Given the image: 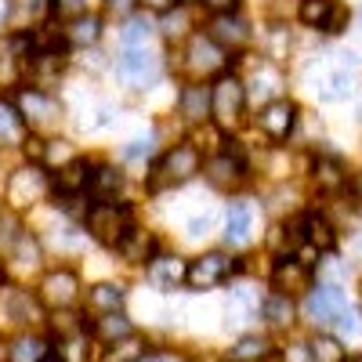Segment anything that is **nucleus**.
<instances>
[{
    "label": "nucleus",
    "mask_w": 362,
    "mask_h": 362,
    "mask_svg": "<svg viewBox=\"0 0 362 362\" xmlns=\"http://www.w3.org/2000/svg\"><path fill=\"white\" fill-rule=\"evenodd\" d=\"M261 293L250 286V283H239V286H232V293H228V322L232 326H247V322H254L257 315H261Z\"/></svg>",
    "instance_id": "dca6fc26"
},
{
    "label": "nucleus",
    "mask_w": 362,
    "mask_h": 362,
    "mask_svg": "<svg viewBox=\"0 0 362 362\" xmlns=\"http://www.w3.org/2000/svg\"><path fill=\"white\" fill-rule=\"evenodd\" d=\"M8 261H15L18 268H37L40 264V243L29 232H22L11 243V250H8Z\"/></svg>",
    "instance_id": "7c9ffc66"
},
{
    "label": "nucleus",
    "mask_w": 362,
    "mask_h": 362,
    "mask_svg": "<svg viewBox=\"0 0 362 362\" xmlns=\"http://www.w3.org/2000/svg\"><path fill=\"white\" fill-rule=\"evenodd\" d=\"M73 160H76V156H73L69 141H47V145H44V163H47V167L58 163V170H62V167H69Z\"/></svg>",
    "instance_id": "4c0bfd02"
},
{
    "label": "nucleus",
    "mask_w": 362,
    "mask_h": 362,
    "mask_svg": "<svg viewBox=\"0 0 362 362\" xmlns=\"http://www.w3.org/2000/svg\"><path fill=\"white\" fill-rule=\"evenodd\" d=\"M312 358H315V362H344V348H341L337 337L319 334V337L312 341Z\"/></svg>",
    "instance_id": "c9c22d12"
},
{
    "label": "nucleus",
    "mask_w": 362,
    "mask_h": 362,
    "mask_svg": "<svg viewBox=\"0 0 362 362\" xmlns=\"http://www.w3.org/2000/svg\"><path fill=\"white\" fill-rule=\"evenodd\" d=\"M210 95H214L210 119H214V127L225 134L239 124V116H243V109H247V87H243L239 76L225 73V76H218L214 83H210Z\"/></svg>",
    "instance_id": "f03ea898"
},
{
    "label": "nucleus",
    "mask_w": 362,
    "mask_h": 362,
    "mask_svg": "<svg viewBox=\"0 0 362 362\" xmlns=\"http://www.w3.org/2000/svg\"><path fill=\"white\" fill-rule=\"evenodd\" d=\"M334 326H337V341H358V334H362V322H358V315L351 308L341 312Z\"/></svg>",
    "instance_id": "ea45409f"
},
{
    "label": "nucleus",
    "mask_w": 362,
    "mask_h": 362,
    "mask_svg": "<svg viewBox=\"0 0 362 362\" xmlns=\"http://www.w3.org/2000/svg\"><path fill=\"white\" fill-rule=\"evenodd\" d=\"M116 250L124 254L131 264H145V261H153V257H156V239H153V232L131 228V232L124 235V243H119Z\"/></svg>",
    "instance_id": "b1692460"
},
{
    "label": "nucleus",
    "mask_w": 362,
    "mask_h": 362,
    "mask_svg": "<svg viewBox=\"0 0 362 362\" xmlns=\"http://www.w3.org/2000/svg\"><path fill=\"white\" fill-rule=\"evenodd\" d=\"M119 37H124V51H127V47H145L148 37H153V22H148L145 15H131Z\"/></svg>",
    "instance_id": "72a5a7b5"
},
{
    "label": "nucleus",
    "mask_w": 362,
    "mask_h": 362,
    "mask_svg": "<svg viewBox=\"0 0 362 362\" xmlns=\"http://www.w3.org/2000/svg\"><path fill=\"white\" fill-rule=\"evenodd\" d=\"M47 355H51V348L40 334H18L11 341V351H8L11 362H44Z\"/></svg>",
    "instance_id": "bb28decb"
},
{
    "label": "nucleus",
    "mask_w": 362,
    "mask_h": 362,
    "mask_svg": "<svg viewBox=\"0 0 362 362\" xmlns=\"http://www.w3.org/2000/svg\"><path fill=\"white\" fill-rule=\"evenodd\" d=\"M305 312L315 326H329V322H337L341 312H348V297L337 283H319L305 297Z\"/></svg>",
    "instance_id": "6e6552de"
},
{
    "label": "nucleus",
    "mask_w": 362,
    "mask_h": 362,
    "mask_svg": "<svg viewBox=\"0 0 362 362\" xmlns=\"http://www.w3.org/2000/svg\"><path fill=\"white\" fill-rule=\"evenodd\" d=\"M203 8H210L214 15H235V4L239 0H199Z\"/></svg>",
    "instance_id": "c03bdc74"
},
{
    "label": "nucleus",
    "mask_w": 362,
    "mask_h": 362,
    "mask_svg": "<svg viewBox=\"0 0 362 362\" xmlns=\"http://www.w3.org/2000/svg\"><path fill=\"white\" fill-rule=\"evenodd\" d=\"M124 297L127 290L124 286H116V283H95L87 290V308H95L98 315H112L124 308Z\"/></svg>",
    "instance_id": "4be33fe9"
},
{
    "label": "nucleus",
    "mask_w": 362,
    "mask_h": 362,
    "mask_svg": "<svg viewBox=\"0 0 362 362\" xmlns=\"http://www.w3.org/2000/svg\"><path fill=\"white\" fill-rule=\"evenodd\" d=\"M131 210L124 203H95L87 210V232L105 247H119L124 235L131 232Z\"/></svg>",
    "instance_id": "20e7f679"
},
{
    "label": "nucleus",
    "mask_w": 362,
    "mask_h": 362,
    "mask_svg": "<svg viewBox=\"0 0 362 362\" xmlns=\"http://www.w3.org/2000/svg\"><path fill=\"white\" fill-rule=\"evenodd\" d=\"M254 232V206L250 199H232L228 203V218H225V239L232 247H243Z\"/></svg>",
    "instance_id": "6ab92c4d"
},
{
    "label": "nucleus",
    "mask_w": 362,
    "mask_h": 362,
    "mask_svg": "<svg viewBox=\"0 0 362 362\" xmlns=\"http://www.w3.org/2000/svg\"><path fill=\"white\" fill-rule=\"evenodd\" d=\"M109 8H112V11H116V8H119V11H127V0H109Z\"/></svg>",
    "instance_id": "5fc2aeb1"
},
{
    "label": "nucleus",
    "mask_w": 362,
    "mask_h": 362,
    "mask_svg": "<svg viewBox=\"0 0 362 362\" xmlns=\"http://www.w3.org/2000/svg\"><path fill=\"white\" fill-rule=\"evenodd\" d=\"M145 276H148V283L160 286V290H174V286H181L189 279V264L181 257H174V254H156L153 261H148Z\"/></svg>",
    "instance_id": "2eb2a0df"
},
{
    "label": "nucleus",
    "mask_w": 362,
    "mask_h": 362,
    "mask_svg": "<svg viewBox=\"0 0 362 362\" xmlns=\"http://www.w3.org/2000/svg\"><path fill=\"white\" fill-rule=\"evenodd\" d=\"M225 66H228V58H225V47L221 44H214L210 37H203V33H196L192 40H189V47H185V69L192 73V76H225Z\"/></svg>",
    "instance_id": "1a4fd4ad"
},
{
    "label": "nucleus",
    "mask_w": 362,
    "mask_h": 362,
    "mask_svg": "<svg viewBox=\"0 0 362 362\" xmlns=\"http://www.w3.org/2000/svg\"><path fill=\"white\" fill-rule=\"evenodd\" d=\"M203 167V156L192 141H181L174 148H167L163 160L153 167V181H148V189H160V185H181V181H192Z\"/></svg>",
    "instance_id": "f257e3e1"
},
{
    "label": "nucleus",
    "mask_w": 362,
    "mask_h": 362,
    "mask_svg": "<svg viewBox=\"0 0 362 362\" xmlns=\"http://www.w3.org/2000/svg\"><path fill=\"white\" fill-rule=\"evenodd\" d=\"M8 15H11V0H0V22H8Z\"/></svg>",
    "instance_id": "603ef678"
},
{
    "label": "nucleus",
    "mask_w": 362,
    "mask_h": 362,
    "mask_svg": "<svg viewBox=\"0 0 362 362\" xmlns=\"http://www.w3.org/2000/svg\"><path fill=\"white\" fill-rule=\"evenodd\" d=\"M141 362H185V358L174 355V351H153V355H145Z\"/></svg>",
    "instance_id": "09e8293b"
},
{
    "label": "nucleus",
    "mask_w": 362,
    "mask_h": 362,
    "mask_svg": "<svg viewBox=\"0 0 362 362\" xmlns=\"http://www.w3.org/2000/svg\"><path fill=\"white\" fill-rule=\"evenodd\" d=\"M206 37L214 40V44H221L225 51L228 47H243L250 40V25L239 18V15H214V18H210V25H206Z\"/></svg>",
    "instance_id": "f3484780"
},
{
    "label": "nucleus",
    "mask_w": 362,
    "mask_h": 362,
    "mask_svg": "<svg viewBox=\"0 0 362 362\" xmlns=\"http://www.w3.org/2000/svg\"><path fill=\"white\" fill-rule=\"evenodd\" d=\"M261 315H264V322H268L272 329H286V326H293V297L272 290V293L264 297V305H261Z\"/></svg>",
    "instance_id": "a878e982"
},
{
    "label": "nucleus",
    "mask_w": 362,
    "mask_h": 362,
    "mask_svg": "<svg viewBox=\"0 0 362 362\" xmlns=\"http://www.w3.org/2000/svg\"><path fill=\"white\" fill-rule=\"evenodd\" d=\"M344 22H348V15H344L341 8H334V15H329V22H326L322 29H326V33H341V29H344Z\"/></svg>",
    "instance_id": "49530a36"
},
{
    "label": "nucleus",
    "mask_w": 362,
    "mask_h": 362,
    "mask_svg": "<svg viewBox=\"0 0 362 362\" xmlns=\"http://www.w3.org/2000/svg\"><path fill=\"white\" fill-rule=\"evenodd\" d=\"M47 192H51V177L44 174V167L40 163H25V167H18L8 177L4 199H8V210H25V206L40 203Z\"/></svg>",
    "instance_id": "39448f33"
},
{
    "label": "nucleus",
    "mask_w": 362,
    "mask_h": 362,
    "mask_svg": "<svg viewBox=\"0 0 362 362\" xmlns=\"http://www.w3.org/2000/svg\"><path fill=\"white\" fill-rule=\"evenodd\" d=\"M29 141V124L22 119L18 105L0 98V148H18Z\"/></svg>",
    "instance_id": "a211bd4d"
},
{
    "label": "nucleus",
    "mask_w": 362,
    "mask_h": 362,
    "mask_svg": "<svg viewBox=\"0 0 362 362\" xmlns=\"http://www.w3.org/2000/svg\"><path fill=\"white\" fill-rule=\"evenodd\" d=\"M355 196H358V199H362V174H358V177H355Z\"/></svg>",
    "instance_id": "6e6d98bb"
},
{
    "label": "nucleus",
    "mask_w": 362,
    "mask_h": 362,
    "mask_svg": "<svg viewBox=\"0 0 362 362\" xmlns=\"http://www.w3.org/2000/svg\"><path fill=\"white\" fill-rule=\"evenodd\" d=\"M22 76V58L18 54H4V62H0V83H15Z\"/></svg>",
    "instance_id": "79ce46f5"
},
{
    "label": "nucleus",
    "mask_w": 362,
    "mask_h": 362,
    "mask_svg": "<svg viewBox=\"0 0 362 362\" xmlns=\"http://www.w3.org/2000/svg\"><path fill=\"white\" fill-rule=\"evenodd\" d=\"M116 76L131 90H145V87H153L160 80V58L148 47H127L116 58Z\"/></svg>",
    "instance_id": "423d86ee"
},
{
    "label": "nucleus",
    "mask_w": 362,
    "mask_h": 362,
    "mask_svg": "<svg viewBox=\"0 0 362 362\" xmlns=\"http://www.w3.org/2000/svg\"><path fill=\"white\" fill-rule=\"evenodd\" d=\"M348 362H362V355H351V358H348Z\"/></svg>",
    "instance_id": "13d9d810"
},
{
    "label": "nucleus",
    "mask_w": 362,
    "mask_h": 362,
    "mask_svg": "<svg viewBox=\"0 0 362 362\" xmlns=\"http://www.w3.org/2000/svg\"><path fill=\"white\" fill-rule=\"evenodd\" d=\"M148 11H170V0H141Z\"/></svg>",
    "instance_id": "8fccbe9b"
},
{
    "label": "nucleus",
    "mask_w": 362,
    "mask_h": 362,
    "mask_svg": "<svg viewBox=\"0 0 362 362\" xmlns=\"http://www.w3.org/2000/svg\"><path fill=\"white\" fill-rule=\"evenodd\" d=\"M334 225H329L322 214H308L305 218V243L315 250H334Z\"/></svg>",
    "instance_id": "c756f323"
},
{
    "label": "nucleus",
    "mask_w": 362,
    "mask_h": 362,
    "mask_svg": "<svg viewBox=\"0 0 362 362\" xmlns=\"http://www.w3.org/2000/svg\"><path fill=\"white\" fill-rule=\"evenodd\" d=\"M232 272H239V264H232V257L228 254H221V250H210V254H199L196 261H189V286L192 290H214V286H221Z\"/></svg>",
    "instance_id": "0eeeda50"
},
{
    "label": "nucleus",
    "mask_w": 362,
    "mask_h": 362,
    "mask_svg": "<svg viewBox=\"0 0 362 362\" xmlns=\"http://www.w3.org/2000/svg\"><path fill=\"white\" fill-rule=\"evenodd\" d=\"M272 290L276 293H308L312 290V268L297 257H279L276 268H272Z\"/></svg>",
    "instance_id": "9b49d317"
},
{
    "label": "nucleus",
    "mask_w": 362,
    "mask_h": 362,
    "mask_svg": "<svg viewBox=\"0 0 362 362\" xmlns=\"http://www.w3.org/2000/svg\"><path fill=\"white\" fill-rule=\"evenodd\" d=\"M76 297H80V276H76L73 268H54V272H47V276H44L40 300H44L47 308L66 312Z\"/></svg>",
    "instance_id": "9d476101"
},
{
    "label": "nucleus",
    "mask_w": 362,
    "mask_h": 362,
    "mask_svg": "<svg viewBox=\"0 0 362 362\" xmlns=\"http://www.w3.org/2000/svg\"><path fill=\"white\" fill-rule=\"evenodd\" d=\"M90 334H95L98 341H105V344H119V341L134 337V326L124 312H112V315H98L95 326H90Z\"/></svg>",
    "instance_id": "5701e85b"
},
{
    "label": "nucleus",
    "mask_w": 362,
    "mask_h": 362,
    "mask_svg": "<svg viewBox=\"0 0 362 362\" xmlns=\"http://www.w3.org/2000/svg\"><path fill=\"white\" fill-rule=\"evenodd\" d=\"M33 308H37V300L29 297V293H22V290L11 293V319L22 322V319H29V312H33Z\"/></svg>",
    "instance_id": "a19ab883"
},
{
    "label": "nucleus",
    "mask_w": 362,
    "mask_h": 362,
    "mask_svg": "<svg viewBox=\"0 0 362 362\" xmlns=\"http://www.w3.org/2000/svg\"><path fill=\"white\" fill-rule=\"evenodd\" d=\"M355 62H358V58H355L351 51H337V54H334V66L322 62L319 73L308 69V83H312V90H315L319 98H326V102L348 98V95H351V69H355Z\"/></svg>",
    "instance_id": "7ed1b4c3"
},
{
    "label": "nucleus",
    "mask_w": 362,
    "mask_h": 362,
    "mask_svg": "<svg viewBox=\"0 0 362 362\" xmlns=\"http://www.w3.org/2000/svg\"><path fill=\"white\" fill-rule=\"evenodd\" d=\"M90 181H95V167H90L87 160H73L69 167L58 170L54 189L62 192V196H80L83 189H90Z\"/></svg>",
    "instance_id": "412c9836"
},
{
    "label": "nucleus",
    "mask_w": 362,
    "mask_h": 362,
    "mask_svg": "<svg viewBox=\"0 0 362 362\" xmlns=\"http://www.w3.org/2000/svg\"><path fill=\"white\" fill-rule=\"evenodd\" d=\"M189 228H192V235H199V232H206V228H210V218L203 214V218H196V221H192Z\"/></svg>",
    "instance_id": "3c124183"
},
{
    "label": "nucleus",
    "mask_w": 362,
    "mask_h": 362,
    "mask_svg": "<svg viewBox=\"0 0 362 362\" xmlns=\"http://www.w3.org/2000/svg\"><path fill=\"white\" fill-rule=\"evenodd\" d=\"M119 192H124V174L116 167H98L95 170V181H90V196L98 203H112Z\"/></svg>",
    "instance_id": "cd10ccee"
},
{
    "label": "nucleus",
    "mask_w": 362,
    "mask_h": 362,
    "mask_svg": "<svg viewBox=\"0 0 362 362\" xmlns=\"http://www.w3.org/2000/svg\"><path fill=\"white\" fill-rule=\"evenodd\" d=\"M177 109L189 124H206L210 109H214V95H210V87H203V83H189L177 98Z\"/></svg>",
    "instance_id": "aec40b11"
},
{
    "label": "nucleus",
    "mask_w": 362,
    "mask_h": 362,
    "mask_svg": "<svg viewBox=\"0 0 362 362\" xmlns=\"http://www.w3.org/2000/svg\"><path fill=\"white\" fill-rule=\"evenodd\" d=\"M98 37H102V18H98V15H87V11H83L80 18H73L69 29H66V40L76 44V47L98 44Z\"/></svg>",
    "instance_id": "c85d7f7f"
},
{
    "label": "nucleus",
    "mask_w": 362,
    "mask_h": 362,
    "mask_svg": "<svg viewBox=\"0 0 362 362\" xmlns=\"http://www.w3.org/2000/svg\"><path fill=\"white\" fill-rule=\"evenodd\" d=\"M15 105L22 112V119L29 127H40V124H51L54 112H58V102L47 95L44 87H22L15 95Z\"/></svg>",
    "instance_id": "f8f14e48"
},
{
    "label": "nucleus",
    "mask_w": 362,
    "mask_h": 362,
    "mask_svg": "<svg viewBox=\"0 0 362 362\" xmlns=\"http://www.w3.org/2000/svg\"><path fill=\"white\" fill-rule=\"evenodd\" d=\"M174 4H177V8H192V4H196V0H174Z\"/></svg>",
    "instance_id": "4d7b16f0"
},
{
    "label": "nucleus",
    "mask_w": 362,
    "mask_h": 362,
    "mask_svg": "<svg viewBox=\"0 0 362 362\" xmlns=\"http://www.w3.org/2000/svg\"><path fill=\"white\" fill-rule=\"evenodd\" d=\"M264 358H272V341L261 334H243L228 351V362H264Z\"/></svg>",
    "instance_id": "393cba45"
},
{
    "label": "nucleus",
    "mask_w": 362,
    "mask_h": 362,
    "mask_svg": "<svg viewBox=\"0 0 362 362\" xmlns=\"http://www.w3.org/2000/svg\"><path fill=\"white\" fill-rule=\"evenodd\" d=\"M25 69L37 76V83H47V80H54L58 73L66 69V62H62V54H33Z\"/></svg>",
    "instance_id": "473e14b6"
},
{
    "label": "nucleus",
    "mask_w": 362,
    "mask_h": 362,
    "mask_svg": "<svg viewBox=\"0 0 362 362\" xmlns=\"http://www.w3.org/2000/svg\"><path fill=\"white\" fill-rule=\"evenodd\" d=\"M286 358H293V362H308V358H312V344H293V351L286 348Z\"/></svg>",
    "instance_id": "de8ad7c7"
},
{
    "label": "nucleus",
    "mask_w": 362,
    "mask_h": 362,
    "mask_svg": "<svg viewBox=\"0 0 362 362\" xmlns=\"http://www.w3.org/2000/svg\"><path fill=\"white\" fill-rule=\"evenodd\" d=\"M235 141H228V148H221V153L206 163V177H210V185H218V189H235L239 181H243L247 167H243V156L232 148Z\"/></svg>",
    "instance_id": "4468645a"
},
{
    "label": "nucleus",
    "mask_w": 362,
    "mask_h": 362,
    "mask_svg": "<svg viewBox=\"0 0 362 362\" xmlns=\"http://www.w3.org/2000/svg\"><path fill=\"white\" fill-rule=\"evenodd\" d=\"M148 351L138 337H127V341H119V344H109L105 351V362H141Z\"/></svg>",
    "instance_id": "f704fd0d"
},
{
    "label": "nucleus",
    "mask_w": 362,
    "mask_h": 362,
    "mask_svg": "<svg viewBox=\"0 0 362 362\" xmlns=\"http://www.w3.org/2000/svg\"><path fill=\"white\" fill-rule=\"evenodd\" d=\"M163 33L170 40L189 37V8H177V11H163Z\"/></svg>",
    "instance_id": "e433bc0d"
},
{
    "label": "nucleus",
    "mask_w": 362,
    "mask_h": 362,
    "mask_svg": "<svg viewBox=\"0 0 362 362\" xmlns=\"http://www.w3.org/2000/svg\"><path fill=\"white\" fill-rule=\"evenodd\" d=\"M153 141H156V134H145V138H134L127 148H124V156L127 160H141V156H148L153 153Z\"/></svg>",
    "instance_id": "37998d69"
},
{
    "label": "nucleus",
    "mask_w": 362,
    "mask_h": 362,
    "mask_svg": "<svg viewBox=\"0 0 362 362\" xmlns=\"http://www.w3.org/2000/svg\"><path fill=\"white\" fill-rule=\"evenodd\" d=\"M334 8H337V0H300V22L305 25H326L329 22V15H334Z\"/></svg>",
    "instance_id": "2f4dec72"
},
{
    "label": "nucleus",
    "mask_w": 362,
    "mask_h": 362,
    "mask_svg": "<svg viewBox=\"0 0 362 362\" xmlns=\"http://www.w3.org/2000/svg\"><path fill=\"white\" fill-rule=\"evenodd\" d=\"M315 181H319V185L322 189H337L341 185V163L337 160H319V167H315Z\"/></svg>",
    "instance_id": "58836bf2"
},
{
    "label": "nucleus",
    "mask_w": 362,
    "mask_h": 362,
    "mask_svg": "<svg viewBox=\"0 0 362 362\" xmlns=\"http://www.w3.org/2000/svg\"><path fill=\"white\" fill-rule=\"evenodd\" d=\"M54 11H58V15L80 18V15H83V0H54Z\"/></svg>",
    "instance_id": "a18cd8bd"
},
{
    "label": "nucleus",
    "mask_w": 362,
    "mask_h": 362,
    "mask_svg": "<svg viewBox=\"0 0 362 362\" xmlns=\"http://www.w3.org/2000/svg\"><path fill=\"white\" fill-rule=\"evenodd\" d=\"M257 124H261V131H264L272 141H286L290 131H293V124H297V105H293L290 98L268 102V105L261 109V116H257Z\"/></svg>",
    "instance_id": "ddd939ff"
},
{
    "label": "nucleus",
    "mask_w": 362,
    "mask_h": 362,
    "mask_svg": "<svg viewBox=\"0 0 362 362\" xmlns=\"http://www.w3.org/2000/svg\"><path fill=\"white\" fill-rule=\"evenodd\" d=\"M44 362H69V358H66V355H62V351H51V355H47V358H44Z\"/></svg>",
    "instance_id": "864d4df0"
}]
</instances>
